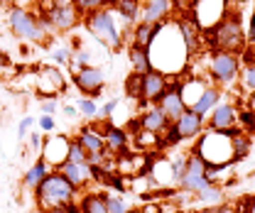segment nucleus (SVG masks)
Segmentation results:
<instances>
[{
  "mask_svg": "<svg viewBox=\"0 0 255 213\" xmlns=\"http://www.w3.org/2000/svg\"><path fill=\"white\" fill-rule=\"evenodd\" d=\"M49 172H52V167H49V164L44 162V157L39 154V157L32 162L30 167H27V172L22 174V189H27V191L32 194V191L42 184V179H44Z\"/></svg>",
  "mask_w": 255,
  "mask_h": 213,
  "instance_id": "nucleus-21",
  "label": "nucleus"
},
{
  "mask_svg": "<svg viewBox=\"0 0 255 213\" xmlns=\"http://www.w3.org/2000/svg\"><path fill=\"white\" fill-rule=\"evenodd\" d=\"M140 91H142V74L132 71V74H130V76L126 79V93H128V98H132V101H140Z\"/></svg>",
  "mask_w": 255,
  "mask_h": 213,
  "instance_id": "nucleus-35",
  "label": "nucleus"
},
{
  "mask_svg": "<svg viewBox=\"0 0 255 213\" xmlns=\"http://www.w3.org/2000/svg\"><path fill=\"white\" fill-rule=\"evenodd\" d=\"M172 125H174V130L179 132L182 142H194V140L206 130V118H204V115H199V113H194L191 108H187V110L172 122Z\"/></svg>",
  "mask_w": 255,
  "mask_h": 213,
  "instance_id": "nucleus-16",
  "label": "nucleus"
},
{
  "mask_svg": "<svg viewBox=\"0 0 255 213\" xmlns=\"http://www.w3.org/2000/svg\"><path fill=\"white\" fill-rule=\"evenodd\" d=\"M241 61L243 64H255V42L246 44V49L241 52Z\"/></svg>",
  "mask_w": 255,
  "mask_h": 213,
  "instance_id": "nucleus-42",
  "label": "nucleus"
},
{
  "mask_svg": "<svg viewBox=\"0 0 255 213\" xmlns=\"http://www.w3.org/2000/svg\"><path fill=\"white\" fill-rule=\"evenodd\" d=\"M157 106H159V110L167 115V120H172V122L187 110V103H184L182 91H179V76H169L167 89H164V93L159 96Z\"/></svg>",
  "mask_w": 255,
  "mask_h": 213,
  "instance_id": "nucleus-13",
  "label": "nucleus"
},
{
  "mask_svg": "<svg viewBox=\"0 0 255 213\" xmlns=\"http://www.w3.org/2000/svg\"><path fill=\"white\" fill-rule=\"evenodd\" d=\"M174 2H177V10H179V12H187L194 0H174Z\"/></svg>",
  "mask_w": 255,
  "mask_h": 213,
  "instance_id": "nucleus-49",
  "label": "nucleus"
},
{
  "mask_svg": "<svg viewBox=\"0 0 255 213\" xmlns=\"http://www.w3.org/2000/svg\"><path fill=\"white\" fill-rule=\"evenodd\" d=\"M121 22L123 20L116 15V10L108 7V10H98V12H91V15H84L81 25L89 30L94 42H98L103 49L118 52V49L126 47V34H128V27L123 30Z\"/></svg>",
  "mask_w": 255,
  "mask_h": 213,
  "instance_id": "nucleus-2",
  "label": "nucleus"
},
{
  "mask_svg": "<svg viewBox=\"0 0 255 213\" xmlns=\"http://www.w3.org/2000/svg\"><path fill=\"white\" fill-rule=\"evenodd\" d=\"M103 201H106V209H108V213H128V211H130L128 201L121 196V194H118V191L106 189V191H103Z\"/></svg>",
  "mask_w": 255,
  "mask_h": 213,
  "instance_id": "nucleus-29",
  "label": "nucleus"
},
{
  "mask_svg": "<svg viewBox=\"0 0 255 213\" xmlns=\"http://www.w3.org/2000/svg\"><path fill=\"white\" fill-rule=\"evenodd\" d=\"M5 20H7V27L10 32L22 39V42H30V44H49L52 37L44 32V27L39 25V15L34 10L27 7H7L5 12Z\"/></svg>",
  "mask_w": 255,
  "mask_h": 213,
  "instance_id": "nucleus-7",
  "label": "nucleus"
},
{
  "mask_svg": "<svg viewBox=\"0 0 255 213\" xmlns=\"http://www.w3.org/2000/svg\"><path fill=\"white\" fill-rule=\"evenodd\" d=\"M79 189L64 177L59 169H52L42 184L32 191V201L37 206V211H49L54 206H64V204H71L79 199Z\"/></svg>",
  "mask_w": 255,
  "mask_h": 213,
  "instance_id": "nucleus-3",
  "label": "nucleus"
},
{
  "mask_svg": "<svg viewBox=\"0 0 255 213\" xmlns=\"http://www.w3.org/2000/svg\"><path fill=\"white\" fill-rule=\"evenodd\" d=\"M162 27V22L157 25H150V22H135L132 27H130V44H140V47H147L150 49V44H152V39H155V34L159 32Z\"/></svg>",
  "mask_w": 255,
  "mask_h": 213,
  "instance_id": "nucleus-23",
  "label": "nucleus"
},
{
  "mask_svg": "<svg viewBox=\"0 0 255 213\" xmlns=\"http://www.w3.org/2000/svg\"><path fill=\"white\" fill-rule=\"evenodd\" d=\"M103 142H106V150L113 154V157H121V154H128L130 147H132V137L126 127L121 125H111L106 120L103 122Z\"/></svg>",
  "mask_w": 255,
  "mask_h": 213,
  "instance_id": "nucleus-15",
  "label": "nucleus"
},
{
  "mask_svg": "<svg viewBox=\"0 0 255 213\" xmlns=\"http://www.w3.org/2000/svg\"><path fill=\"white\" fill-rule=\"evenodd\" d=\"M71 57H74V52L69 47H59V49H52L49 52V59L54 61V64H71Z\"/></svg>",
  "mask_w": 255,
  "mask_h": 213,
  "instance_id": "nucleus-37",
  "label": "nucleus"
},
{
  "mask_svg": "<svg viewBox=\"0 0 255 213\" xmlns=\"http://www.w3.org/2000/svg\"><path fill=\"white\" fill-rule=\"evenodd\" d=\"M231 142H233V157H236V162H243L248 157V152H251V135L238 132V135L231 137Z\"/></svg>",
  "mask_w": 255,
  "mask_h": 213,
  "instance_id": "nucleus-31",
  "label": "nucleus"
},
{
  "mask_svg": "<svg viewBox=\"0 0 255 213\" xmlns=\"http://www.w3.org/2000/svg\"><path fill=\"white\" fill-rule=\"evenodd\" d=\"M76 108H79V115L86 118V120H96L98 118V103L96 98H76Z\"/></svg>",
  "mask_w": 255,
  "mask_h": 213,
  "instance_id": "nucleus-33",
  "label": "nucleus"
},
{
  "mask_svg": "<svg viewBox=\"0 0 255 213\" xmlns=\"http://www.w3.org/2000/svg\"><path fill=\"white\" fill-rule=\"evenodd\" d=\"M241 54L236 52H214L209 57V84L219 86L221 91L238 96V74H241Z\"/></svg>",
  "mask_w": 255,
  "mask_h": 213,
  "instance_id": "nucleus-5",
  "label": "nucleus"
},
{
  "mask_svg": "<svg viewBox=\"0 0 255 213\" xmlns=\"http://www.w3.org/2000/svg\"><path fill=\"white\" fill-rule=\"evenodd\" d=\"M255 93V64H243L238 74V96H253Z\"/></svg>",
  "mask_w": 255,
  "mask_h": 213,
  "instance_id": "nucleus-26",
  "label": "nucleus"
},
{
  "mask_svg": "<svg viewBox=\"0 0 255 213\" xmlns=\"http://www.w3.org/2000/svg\"><path fill=\"white\" fill-rule=\"evenodd\" d=\"M118 106H121V98H111V101H106L103 106H98V118H96V120H108V118L116 113Z\"/></svg>",
  "mask_w": 255,
  "mask_h": 213,
  "instance_id": "nucleus-36",
  "label": "nucleus"
},
{
  "mask_svg": "<svg viewBox=\"0 0 255 213\" xmlns=\"http://www.w3.org/2000/svg\"><path fill=\"white\" fill-rule=\"evenodd\" d=\"M191 152H196L206 164H214V167H233V164H236L231 135H226L221 130L206 127V130L194 140Z\"/></svg>",
  "mask_w": 255,
  "mask_h": 213,
  "instance_id": "nucleus-4",
  "label": "nucleus"
},
{
  "mask_svg": "<svg viewBox=\"0 0 255 213\" xmlns=\"http://www.w3.org/2000/svg\"><path fill=\"white\" fill-rule=\"evenodd\" d=\"M128 61L132 66V71L145 74L152 69V59H150V49L140 47V44H128Z\"/></svg>",
  "mask_w": 255,
  "mask_h": 213,
  "instance_id": "nucleus-25",
  "label": "nucleus"
},
{
  "mask_svg": "<svg viewBox=\"0 0 255 213\" xmlns=\"http://www.w3.org/2000/svg\"><path fill=\"white\" fill-rule=\"evenodd\" d=\"M62 110H64V115H66L69 120H76V118H81V115H79V108H76V106H69V103H66Z\"/></svg>",
  "mask_w": 255,
  "mask_h": 213,
  "instance_id": "nucleus-46",
  "label": "nucleus"
},
{
  "mask_svg": "<svg viewBox=\"0 0 255 213\" xmlns=\"http://www.w3.org/2000/svg\"><path fill=\"white\" fill-rule=\"evenodd\" d=\"M246 42L251 44V42H255V10L253 15H251V20H248V30H246Z\"/></svg>",
  "mask_w": 255,
  "mask_h": 213,
  "instance_id": "nucleus-45",
  "label": "nucleus"
},
{
  "mask_svg": "<svg viewBox=\"0 0 255 213\" xmlns=\"http://www.w3.org/2000/svg\"><path fill=\"white\" fill-rule=\"evenodd\" d=\"M194 199H196V201H201V204H206V206H216V204H221V201H223L221 184L211 182L209 186H204L199 194H194Z\"/></svg>",
  "mask_w": 255,
  "mask_h": 213,
  "instance_id": "nucleus-28",
  "label": "nucleus"
},
{
  "mask_svg": "<svg viewBox=\"0 0 255 213\" xmlns=\"http://www.w3.org/2000/svg\"><path fill=\"white\" fill-rule=\"evenodd\" d=\"M15 7H27V10H34V5H37V0H10Z\"/></svg>",
  "mask_w": 255,
  "mask_h": 213,
  "instance_id": "nucleus-47",
  "label": "nucleus"
},
{
  "mask_svg": "<svg viewBox=\"0 0 255 213\" xmlns=\"http://www.w3.org/2000/svg\"><path fill=\"white\" fill-rule=\"evenodd\" d=\"M128 213H142V209H130Z\"/></svg>",
  "mask_w": 255,
  "mask_h": 213,
  "instance_id": "nucleus-51",
  "label": "nucleus"
},
{
  "mask_svg": "<svg viewBox=\"0 0 255 213\" xmlns=\"http://www.w3.org/2000/svg\"><path fill=\"white\" fill-rule=\"evenodd\" d=\"M236 213H253V211H241V209H238V211H236Z\"/></svg>",
  "mask_w": 255,
  "mask_h": 213,
  "instance_id": "nucleus-52",
  "label": "nucleus"
},
{
  "mask_svg": "<svg viewBox=\"0 0 255 213\" xmlns=\"http://www.w3.org/2000/svg\"><path fill=\"white\" fill-rule=\"evenodd\" d=\"M169 169H172V179H174V186H179L182 182V174L187 169V152H174L169 157Z\"/></svg>",
  "mask_w": 255,
  "mask_h": 213,
  "instance_id": "nucleus-32",
  "label": "nucleus"
},
{
  "mask_svg": "<svg viewBox=\"0 0 255 213\" xmlns=\"http://www.w3.org/2000/svg\"><path fill=\"white\" fill-rule=\"evenodd\" d=\"M167 81H169V76H167V74H162V71H157V69L145 71V74H142V91H140V101H137V106L157 103L159 96H162L164 89H167Z\"/></svg>",
  "mask_w": 255,
  "mask_h": 213,
  "instance_id": "nucleus-14",
  "label": "nucleus"
},
{
  "mask_svg": "<svg viewBox=\"0 0 255 213\" xmlns=\"http://www.w3.org/2000/svg\"><path fill=\"white\" fill-rule=\"evenodd\" d=\"M66 162H76V164H89V152L81 147V142L76 137H69V157Z\"/></svg>",
  "mask_w": 255,
  "mask_h": 213,
  "instance_id": "nucleus-34",
  "label": "nucleus"
},
{
  "mask_svg": "<svg viewBox=\"0 0 255 213\" xmlns=\"http://www.w3.org/2000/svg\"><path fill=\"white\" fill-rule=\"evenodd\" d=\"M228 10H233L231 0H194L187 12L191 15V20L206 32L209 27H214Z\"/></svg>",
  "mask_w": 255,
  "mask_h": 213,
  "instance_id": "nucleus-10",
  "label": "nucleus"
},
{
  "mask_svg": "<svg viewBox=\"0 0 255 213\" xmlns=\"http://www.w3.org/2000/svg\"><path fill=\"white\" fill-rule=\"evenodd\" d=\"M246 103H251V106H255V93H253V96H248V101H246Z\"/></svg>",
  "mask_w": 255,
  "mask_h": 213,
  "instance_id": "nucleus-50",
  "label": "nucleus"
},
{
  "mask_svg": "<svg viewBox=\"0 0 255 213\" xmlns=\"http://www.w3.org/2000/svg\"><path fill=\"white\" fill-rule=\"evenodd\" d=\"M59 172H62L64 177L69 179V182L74 184L79 191H84V189H89L91 184H94V169H91V164H76V162H64L62 167H59Z\"/></svg>",
  "mask_w": 255,
  "mask_h": 213,
  "instance_id": "nucleus-19",
  "label": "nucleus"
},
{
  "mask_svg": "<svg viewBox=\"0 0 255 213\" xmlns=\"http://www.w3.org/2000/svg\"><path fill=\"white\" fill-rule=\"evenodd\" d=\"M206 167H209V164L196 152L189 150V152H187V169H184V174H182L179 189H184V191H189V194H199L204 186H209L214 179L209 177Z\"/></svg>",
  "mask_w": 255,
  "mask_h": 213,
  "instance_id": "nucleus-12",
  "label": "nucleus"
},
{
  "mask_svg": "<svg viewBox=\"0 0 255 213\" xmlns=\"http://www.w3.org/2000/svg\"><path fill=\"white\" fill-rule=\"evenodd\" d=\"M137 122H140V127L142 130H150V132H155V135H162L172 120H167V115L159 110L157 103H150V106H140V113L135 115Z\"/></svg>",
  "mask_w": 255,
  "mask_h": 213,
  "instance_id": "nucleus-18",
  "label": "nucleus"
},
{
  "mask_svg": "<svg viewBox=\"0 0 255 213\" xmlns=\"http://www.w3.org/2000/svg\"><path fill=\"white\" fill-rule=\"evenodd\" d=\"M204 44L214 52H236V54H241L248 44L241 15L236 10H228L214 27H209L204 32Z\"/></svg>",
  "mask_w": 255,
  "mask_h": 213,
  "instance_id": "nucleus-1",
  "label": "nucleus"
},
{
  "mask_svg": "<svg viewBox=\"0 0 255 213\" xmlns=\"http://www.w3.org/2000/svg\"><path fill=\"white\" fill-rule=\"evenodd\" d=\"M253 108H255V106H253Z\"/></svg>",
  "mask_w": 255,
  "mask_h": 213,
  "instance_id": "nucleus-53",
  "label": "nucleus"
},
{
  "mask_svg": "<svg viewBox=\"0 0 255 213\" xmlns=\"http://www.w3.org/2000/svg\"><path fill=\"white\" fill-rule=\"evenodd\" d=\"M39 110H42V115H57L59 101H57V98H42V101H39Z\"/></svg>",
  "mask_w": 255,
  "mask_h": 213,
  "instance_id": "nucleus-38",
  "label": "nucleus"
},
{
  "mask_svg": "<svg viewBox=\"0 0 255 213\" xmlns=\"http://www.w3.org/2000/svg\"><path fill=\"white\" fill-rule=\"evenodd\" d=\"M76 204H79L81 213H108L101 189H84V191L79 194Z\"/></svg>",
  "mask_w": 255,
  "mask_h": 213,
  "instance_id": "nucleus-22",
  "label": "nucleus"
},
{
  "mask_svg": "<svg viewBox=\"0 0 255 213\" xmlns=\"http://www.w3.org/2000/svg\"><path fill=\"white\" fill-rule=\"evenodd\" d=\"M113 10H116V15L123 20V25H126V27H132L135 22H140L142 0H116Z\"/></svg>",
  "mask_w": 255,
  "mask_h": 213,
  "instance_id": "nucleus-24",
  "label": "nucleus"
},
{
  "mask_svg": "<svg viewBox=\"0 0 255 213\" xmlns=\"http://www.w3.org/2000/svg\"><path fill=\"white\" fill-rule=\"evenodd\" d=\"M238 125L246 135H255V108L251 103L238 101Z\"/></svg>",
  "mask_w": 255,
  "mask_h": 213,
  "instance_id": "nucleus-27",
  "label": "nucleus"
},
{
  "mask_svg": "<svg viewBox=\"0 0 255 213\" xmlns=\"http://www.w3.org/2000/svg\"><path fill=\"white\" fill-rule=\"evenodd\" d=\"M34 125H37V118H32V115H25V118L20 120V125H17V135H20V137L25 140V137H27V132H30Z\"/></svg>",
  "mask_w": 255,
  "mask_h": 213,
  "instance_id": "nucleus-39",
  "label": "nucleus"
},
{
  "mask_svg": "<svg viewBox=\"0 0 255 213\" xmlns=\"http://www.w3.org/2000/svg\"><path fill=\"white\" fill-rule=\"evenodd\" d=\"M42 213H81V209H79V204H76V201H71V204L54 206V209H49V211H42Z\"/></svg>",
  "mask_w": 255,
  "mask_h": 213,
  "instance_id": "nucleus-40",
  "label": "nucleus"
},
{
  "mask_svg": "<svg viewBox=\"0 0 255 213\" xmlns=\"http://www.w3.org/2000/svg\"><path fill=\"white\" fill-rule=\"evenodd\" d=\"M34 12L42 15V17H47L57 34L74 32L84 22V15L79 12V7L74 5V0H37Z\"/></svg>",
  "mask_w": 255,
  "mask_h": 213,
  "instance_id": "nucleus-6",
  "label": "nucleus"
},
{
  "mask_svg": "<svg viewBox=\"0 0 255 213\" xmlns=\"http://www.w3.org/2000/svg\"><path fill=\"white\" fill-rule=\"evenodd\" d=\"M221 101H223V91L219 89V86L209 84V86L201 91V96H199V98L191 103V110L206 118V115H209V113H211V110H214V108L221 103Z\"/></svg>",
  "mask_w": 255,
  "mask_h": 213,
  "instance_id": "nucleus-20",
  "label": "nucleus"
},
{
  "mask_svg": "<svg viewBox=\"0 0 255 213\" xmlns=\"http://www.w3.org/2000/svg\"><path fill=\"white\" fill-rule=\"evenodd\" d=\"M69 81L64 76V71L54 64H39L34 69V91L42 98H59L66 91Z\"/></svg>",
  "mask_w": 255,
  "mask_h": 213,
  "instance_id": "nucleus-8",
  "label": "nucleus"
},
{
  "mask_svg": "<svg viewBox=\"0 0 255 213\" xmlns=\"http://www.w3.org/2000/svg\"><path fill=\"white\" fill-rule=\"evenodd\" d=\"M140 209H142V213H164V206L157 204V201H147V204L140 206Z\"/></svg>",
  "mask_w": 255,
  "mask_h": 213,
  "instance_id": "nucleus-44",
  "label": "nucleus"
},
{
  "mask_svg": "<svg viewBox=\"0 0 255 213\" xmlns=\"http://www.w3.org/2000/svg\"><path fill=\"white\" fill-rule=\"evenodd\" d=\"M37 125H39V130L52 132L57 127V120H54V115H42V118H37Z\"/></svg>",
  "mask_w": 255,
  "mask_h": 213,
  "instance_id": "nucleus-41",
  "label": "nucleus"
},
{
  "mask_svg": "<svg viewBox=\"0 0 255 213\" xmlns=\"http://www.w3.org/2000/svg\"><path fill=\"white\" fill-rule=\"evenodd\" d=\"M42 157H44V162L52 169H59L64 162H66V157H69V137L66 135L44 137V142H42Z\"/></svg>",
  "mask_w": 255,
  "mask_h": 213,
  "instance_id": "nucleus-17",
  "label": "nucleus"
},
{
  "mask_svg": "<svg viewBox=\"0 0 255 213\" xmlns=\"http://www.w3.org/2000/svg\"><path fill=\"white\" fill-rule=\"evenodd\" d=\"M74 5L79 7L81 15H91V12H98V10H108L116 5V0H74Z\"/></svg>",
  "mask_w": 255,
  "mask_h": 213,
  "instance_id": "nucleus-30",
  "label": "nucleus"
},
{
  "mask_svg": "<svg viewBox=\"0 0 255 213\" xmlns=\"http://www.w3.org/2000/svg\"><path fill=\"white\" fill-rule=\"evenodd\" d=\"M7 69H10V57L0 52V76H2V74H5Z\"/></svg>",
  "mask_w": 255,
  "mask_h": 213,
  "instance_id": "nucleus-48",
  "label": "nucleus"
},
{
  "mask_svg": "<svg viewBox=\"0 0 255 213\" xmlns=\"http://www.w3.org/2000/svg\"><path fill=\"white\" fill-rule=\"evenodd\" d=\"M25 140L30 142V147L34 150V152H39V150H42V142H44V140H42V135H39V132H30V137H25Z\"/></svg>",
  "mask_w": 255,
  "mask_h": 213,
  "instance_id": "nucleus-43",
  "label": "nucleus"
},
{
  "mask_svg": "<svg viewBox=\"0 0 255 213\" xmlns=\"http://www.w3.org/2000/svg\"><path fill=\"white\" fill-rule=\"evenodd\" d=\"M71 81H74V86L79 89L81 96H86V98H98L103 89H106V71L101 69V66H94V64H86V66H81V69H76L74 74H71Z\"/></svg>",
  "mask_w": 255,
  "mask_h": 213,
  "instance_id": "nucleus-11",
  "label": "nucleus"
},
{
  "mask_svg": "<svg viewBox=\"0 0 255 213\" xmlns=\"http://www.w3.org/2000/svg\"><path fill=\"white\" fill-rule=\"evenodd\" d=\"M231 101H221L209 115H206V127L221 130L226 135H238L243 132L238 125V96H228Z\"/></svg>",
  "mask_w": 255,
  "mask_h": 213,
  "instance_id": "nucleus-9",
  "label": "nucleus"
}]
</instances>
